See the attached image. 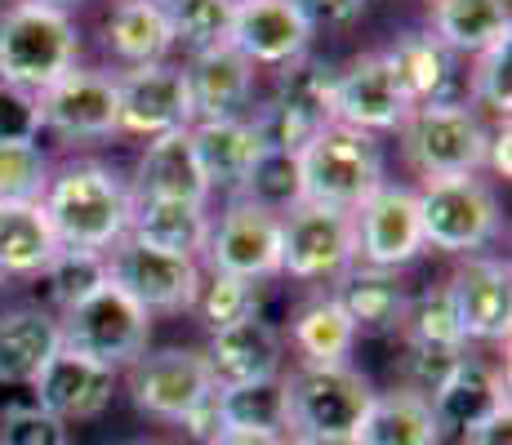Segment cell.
<instances>
[{
    "instance_id": "obj_35",
    "label": "cell",
    "mask_w": 512,
    "mask_h": 445,
    "mask_svg": "<svg viewBox=\"0 0 512 445\" xmlns=\"http://www.w3.org/2000/svg\"><path fill=\"white\" fill-rule=\"evenodd\" d=\"M241 201L259 205L268 214H290L303 201V178H299V156L294 152H259L241 183Z\"/></svg>"
},
{
    "instance_id": "obj_32",
    "label": "cell",
    "mask_w": 512,
    "mask_h": 445,
    "mask_svg": "<svg viewBox=\"0 0 512 445\" xmlns=\"http://www.w3.org/2000/svg\"><path fill=\"white\" fill-rule=\"evenodd\" d=\"M277 107H285L290 116H299L312 130L334 125V67H326L321 58H294L281 67L277 76Z\"/></svg>"
},
{
    "instance_id": "obj_17",
    "label": "cell",
    "mask_w": 512,
    "mask_h": 445,
    "mask_svg": "<svg viewBox=\"0 0 512 445\" xmlns=\"http://www.w3.org/2000/svg\"><path fill=\"white\" fill-rule=\"evenodd\" d=\"M36 107H41V130L63 138H107L116 134V76L72 67L63 81L36 94Z\"/></svg>"
},
{
    "instance_id": "obj_43",
    "label": "cell",
    "mask_w": 512,
    "mask_h": 445,
    "mask_svg": "<svg viewBox=\"0 0 512 445\" xmlns=\"http://www.w3.org/2000/svg\"><path fill=\"white\" fill-rule=\"evenodd\" d=\"M41 134V107L36 94L14 85H0V147H18V143H36Z\"/></svg>"
},
{
    "instance_id": "obj_31",
    "label": "cell",
    "mask_w": 512,
    "mask_h": 445,
    "mask_svg": "<svg viewBox=\"0 0 512 445\" xmlns=\"http://www.w3.org/2000/svg\"><path fill=\"white\" fill-rule=\"evenodd\" d=\"M107 49L130 67L165 63V54L174 49V32H170L165 9L152 5V0H121L112 23H107Z\"/></svg>"
},
{
    "instance_id": "obj_33",
    "label": "cell",
    "mask_w": 512,
    "mask_h": 445,
    "mask_svg": "<svg viewBox=\"0 0 512 445\" xmlns=\"http://www.w3.org/2000/svg\"><path fill=\"white\" fill-rule=\"evenodd\" d=\"M290 334L303 365H348L352 348H357V325L343 316L334 299H312L308 308L294 316Z\"/></svg>"
},
{
    "instance_id": "obj_45",
    "label": "cell",
    "mask_w": 512,
    "mask_h": 445,
    "mask_svg": "<svg viewBox=\"0 0 512 445\" xmlns=\"http://www.w3.org/2000/svg\"><path fill=\"white\" fill-rule=\"evenodd\" d=\"M299 9L308 14L312 32H317V27H352L366 9V0H299Z\"/></svg>"
},
{
    "instance_id": "obj_30",
    "label": "cell",
    "mask_w": 512,
    "mask_h": 445,
    "mask_svg": "<svg viewBox=\"0 0 512 445\" xmlns=\"http://www.w3.org/2000/svg\"><path fill=\"white\" fill-rule=\"evenodd\" d=\"M63 348L58 321L45 312H9L0 316V383H36L45 361Z\"/></svg>"
},
{
    "instance_id": "obj_50",
    "label": "cell",
    "mask_w": 512,
    "mask_h": 445,
    "mask_svg": "<svg viewBox=\"0 0 512 445\" xmlns=\"http://www.w3.org/2000/svg\"><path fill=\"white\" fill-rule=\"evenodd\" d=\"M27 5H45V9H63V14H67V9H72V5H76V0H27Z\"/></svg>"
},
{
    "instance_id": "obj_41",
    "label": "cell",
    "mask_w": 512,
    "mask_h": 445,
    "mask_svg": "<svg viewBox=\"0 0 512 445\" xmlns=\"http://www.w3.org/2000/svg\"><path fill=\"white\" fill-rule=\"evenodd\" d=\"M508 72H512V36L499 45H490L486 54H481L477 76H472V94H477L495 116H504V121H508V107H512V76Z\"/></svg>"
},
{
    "instance_id": "obj_16",
    "label": "cell",
    "mask_w": 512,
    "mask_h": 445,
    "mask_svg": "<svg viewBox=\"0 0 512 445\" xmlns=\"http://www.w3.org/2000/svg\"><path fill=\"white\" fill-rule=\"evenodd\" d=\"M450 308L459 316L464 343H504L512 325V267L508 259H472L450 276Z\"/></svg>"
},
{
    "instance_id": "obj_15",
    "label": "cell",
    "mask_w": 512,
    "mask_h": 445,
    "mask_svg": "<svg viewBox=\"0 0 512 445\" xmlns=\"http://www.w3.org/2000/svg\"><path fill=\"white\" fill-rule=\"evenodd\" d=\"M312 23L299 0H241L232 9L228 45L250 67H285L308 54Z\"/></svg>"
},
{
    "instance_id": "obj_19",
    "label": "cell",
    "mask_w": 512,
    "mask_h": 445,
    "mask_svg": "<svg viewBox=\"0 0 512 445\" xmlns=\"http://www.w3.org/2000/svg\"><path fill=\"white\" fill-rule=\"evenodd\" d=\"M205 361H210V374L219 388L277 379L281 374V334H277V325L263 321L259 312L241 316V321L210 334Z\"/></svg>"
},
{
    "instance_id": "obj_11",
    "label": "cell",
    "mask_w": 512,
    "mask_h": 445,
    "mask_svg": "<svg viewBox=\"0 0 512 445\" xmlns=\"http://www.w3.org/2000/svg\"><path fill=\"white\" fill-rule=\"evenodd\" d=\"M214 392H219V383H214L205 352L196 348H165V352L139 356L130 365V397L152 419L179 423L183 414H192Z\"/></svg>"
},
{
    "instance_id": "obj_3",
    "label": "cell",
    "mask_w": 512,
    "mask_h": 445,
    "mask_svg": "<svg viewBox=\"0 0 512 445\" xmlns=\"http://www.w3.org/2000/svg\"><path fill=\"white\" fill-rule=\"evenodd\" d=\"M76 54H81V36L72 14L27 5V0L0 9V85L41 94L72 72Z\"/></svg>"
},
{
    "instance_id": "obj_21",
    "label": "cell",
    "mask_w": 512,
    "mask_h": 445,
    "mask_svg": "<svg viewBox=\"0 0 512 445\" xmlns=\"http://www.w3.org/2000/svg\"><path fill=\"white\" fill-rule=\"evenodd\" d=\"M183 76H187V98H192V125L196 121H228V116H236L250 103L254 67L245 63L232 45L192 54Z\"/></svg>"
},
{
    "instance_id": "obj_37",
    "label": "cell",
    "mask_w": 512,
    "mask_h": 445,
    "mask_svg": "<svg viewBox=\"0 0 512 445\" xmlns=\"http://www.w3.org/2000/svg\"><path fill=\"white\" fill-rule=\"evenodd\" d=\"M232 9H236L232 0H174V5L165 9V18H170L174 41L187 45L192 54H201V49L228 45Z\"/></svg>"
},
{
    "instance_id": "obj_20",
    "label": "cell",
    "mask_w": 512,
    "mask_h": 445,
    "mask_svg": "<svg viewBox=\"0 0 512 445\" xmlns=\"http://www.w3.org/2000/svg\"><path fill=\"white\" fill-rule=\"evenodd\" d=\"M504 410H508V379L495 365L481 361V356H459L455 374L432 397V414H437L441 437L446 432L468 437L472 428H481L486 419H495Z\"/></svg>"
},
{
    "instance_id": "obj_24",
    "label": "cell",
    "mask_w": 512,
    "mask_h": 445,
    "mask_svg": "<svg viewBox=\"0 0 512 445\" xmlns=\"http://www.w3.org/2000/svg\"><path fill=\"white\" fill-rule=\"evenodd\" d=\"M192 152L201 161V174L210 192H241L250 165L259 161V138H254L250 121L228 116V121H196L192 130Z\"/></svg>"
},
{
    "instance_id": "obj_9",
    "label": "cell",
    "mask_w": 512,
    "mask_h": 445,
    "mask_svg": "<svg viewBox=\"0 0 512 445\" xmlns=\"http://www.w3.org/2000/svg\"><path fill=\"white\" fill-rule=\"evenodd\" d=\"M352 263H357V241L348 210L299 201L290 214H281V272H290L294 281L343 276Z\"/></svg>"
},
{
    "instance_id": "obj_7",
    "label": "cell",
    "mask_w": 512,
    "mask_h": 445,
    "mask_svg": "<svg viewBox=\"0 0 512 445\" xmlns=\"http://www.w3.org/2000/svg\"><path fill=\"white\" fill-rule=\"evenodd\" d=\"M419 196L423 245L446 254L486 250L499 236V201L477 174L459 178H428Z\"/></svg>"
},
{
    "instance_id": "obj_26",
    "label": "cell",
    "mask_w": 512,
    "mask_h": 445,
    "mask_svg": "<svg viewBox=\"0 0 512 445\" xmlns=\"http://www.w3.org/2000/svg\"><path fill=\"white\" fill-rule=\"evenodd\" d=\"M334 303L343 308L352 325L361 330H401V321H406V290L397 285V276L392 272H379V267H348V272L339 276V290L330 294Z\"/></svg>"
},
{
    "instance_id": "obj_27",
    "label": "cell",
    "mask_w": 512,
    "mask_h": 445,
    "mask_svg": "<svg viewBox=\"0 0 512 445\" xmlns=\"http://www.w3.org/2000/svg\"><path fill=\"white\" fill-rule=\"evenodd\" d=\"M383 63H388V72L397 76V85H401V94L410 98V107L441 103L450 81H455L450 49L428 32H406L388 54H383Z\"/></svg>"
},
{
    "instance_id": "obj_49",
    "label": "cell",
    "mask_w": 512,
    "mask_h": 445,
    "mask_svg": "<svg viewBox=\"0 0 512 445\" xmlns=\"http://www.w3.org/2000/svg\"><path fill=\"white\" fill-rule=\"evenodd\" d=\"M508 143H512V138H508V125H504L499 134H490V147H486V165H490V170H495L499 178H508V170H512V161H508Z\"/></svg>"
},
{
    "instance_id": "obj_10",
    "label": "cell",
    "mask_w": 512,
    "mask_h": 445,
    "mask_svg": "<svg viewBox=\"0 0 512 445\" xmlns=\"http://www.w3.org/2000/svg\"><path fill=\"white\" fill-rule=\"evenodd\" d=\"M352 241H357L361 267L392 272V267L415 263L428 250L423 245V223H419V196L410 187L379 183L352 210Z\"/></svg>"
},
{
    "instance_id": "obj_1",
    "label": "cell",
    "mask_w": 512,
    "mask_h": 445,
    "mask_svg": "<svg viewBox=\"0 0 512 445\" xmlns=\"http://www.w3.org/2000/svg\"><path fill=\"white\" fill-rule=\"evenodd\" d=\"M41 210L63 250L107 254L116 241L130 236L134 192L107 165L76 161V165H63L58 174H49Z\"/></svg>"
},
{
    "instance_id": "obj_36",
    "label": "cell",
    "mask_w": 512,
    "mask_h": 445,
    "mask_svg": "<svg viewBox=\"0 0 512 445\" xmlns=\"http://www.w3.org/2000/svg\"><path fill=\"white\" fill-rule=\"evenodd\" d=\"M401 330H406L410 348H432V352H464L468 348L446 290H423L419 299H410Z\"/></svg>"
},
{
    "instance_id": "obj_38",
    "label": "cell",
    "mask_w": 512,
    "mask_h": 445,
    "mask_svg": "<svg viewBox=\"0 0 512 445\" xmlns=\"http://www.w3.org/2000/svg\"><path fill=\"white\" fill-rule=\"evenodd\" d=\"M49 294H54L58 308H76L81 299H90L98 285H107V254L94 250H58L54 263L45 267Z\"/></svg>"
},
{
    "instance_id": "obj_2",
    "label": "cell",
    "mask_w": 512,
    "mask_h": 445,
    "mask_svg": "<svg viewBox=\"0 0 512 445\" xmlns=\"http://www.w3.org/2000/svg\"><path fill=\"white\" fill-rule=\"evenodd\" d=\"M374 388L352 365H299L285 374V432L312 445H357Z\"/></svg>"
},
{
    "instance_id": "obj_13",
    "label": "cell",
    "mask_w": 512,
    "mask_h": 445,
    "mask_svg": "<svg viewBox=\"0 0 512 445\" xmlns=\"http://www.w3.org/2000/svg\"><path fill=\"white\" fill-rule=\"evenodd\" d=\"M210 267L214 272L241 276V281H268L281 272V214H268L250 201H236L223 219L210 227Z\"/></svg>"
},
{
    "instance_id": "obj_12",
    "label": "cell",
    "mask_w": 512,
    "mask_h": 445,
    "mask_svg": "<svg viewBox=\"0 0 512 445\" xmlns=\"http://www.w3.org/2000/svg\"><path fill=\"white\" fill-rule=\"evenodd\" d=\"M192 125L187 76L174 63H147L116 76V134L161 138Z\"/></svg>"
},
{
    "instance_id": "obj_48",
    "label": "cell",
    "mask_w": 512,
    "mask_h": 445,
    "mask_svg": "<svg viewBox=\"0 0 512 445\" xmlns=\"http://www.w3.org/2000/svg\"><path fill=\"white\" fill-rule=\"evenodd\" d=\"M277 432H254V428H223L210 445H277Z\"/></svg>"
},
{
    "instance_id": "obj_25",
    "label": "cell",
    "mask_w": 512,
    "mask_h": 445,
    "mask_svg": "<svg viewBox=\"0 0 512 445\" xmlns=\"http://www.w3.org/2000/svg\"><path fill=\"white\" fill-rule=\"evenodd\" d=\"M432 36L450 54H486L512 36L508 0H432Z\"/></svg>"
},
{
    "instance_id": "obj_51",
    "label": "cell",
    "mask_w": 512,
    "mask_h": 445,
    "mask_svg": "<svg viewBox=\"0 0 512 445\" xmlns=\"http://www.w3.org/2000/svg\"><path fill=\"white\" fill-rule=\"evenodd\" d=\"M277 445H312V441H303V437H281Z\"/></svg>"
},
{
    "instance_id": "obj_23",
    "label": "cell",
    "mask_w": 512,
    "mask_h": 445,
    "mask_svg": "<svg viewBox=\"0 0 512 445\" xmlns=\"http://www.w3.org/2000/svg\"><path fill=\"white\" fill-rule=\"evenodd\" d=\"M210 227H214V219L205 205L134 196L130 236L152 245V250H170V254H183V259H196V254L210 245Z\"/></svg>"
},
{
    "instance_id": "obj_34",
    "label": "cell",
    "mask_w": 512,
    "mask_h": 445,
    "mask_svg": "<svg viewBox=\"0 0 512 445\" xmlns=\"http://www.w3.org/2000/svg\"><path fill=\"white\" fill-rule=\"evenodd\" d=\"M219 414L223 428H254V432H285V379L263 383H236L219 388Z\"/></svg>"
},
{
    "instance_id": "obj_14",
    "label": "cell",
    "mask_w": 512,
    "mask_h": 445,
    "mask_svg": "<svg viewBox=\"0 0 512 445\" xmlns=\"http://www.w3.org/2000/svg\"><path fill=\"white\" fill-rule=\"evenodd\" d=\"M406 116L410 98L401 94L383 54H361L343 72H334V125H348V130L374 138L383 130H401Z\"/></svg>"
},
{
    "instance_id": "obj_39",
    "label": "cell",
    "mask_w": 512,
    "mask_h": 445,
    "mask_svg": "<svg viewBox=\"0 0 512 445\" xmlns=\"http://www.w3.org/2000/svg\"><path fill=\"white\" fill-rule=\"evenodd\" d=\"M49 174L54 170L36 143L0 147V205H41Z\"/></svg>"
},
{
    "instance_id": "obj_53",
    "label": "cell",
    "mask_w": 512,
    "mask_h": 445,
    "mask_svg": "<svg viewBox=\"0 0 512 445\" xmlns=\"http://www.w3.org/2000/svg\"><path fill=\"white\" fill-rule=\"evenodd\" d=\"M9 290V281H5V276H0V294H5Z\"/></svg>"
},
{
    "instance_id": "obj_18",
    "label": "cell",
    "mask_w": 512,
    "mask_h": 445,
    "mask_svg": "<svg viewBox=\"0 0 512 445\" xmlns=\"http://www.w3.org/2000/svg\"><path fill=\"white\" fill-rule=\"evenodd\" d=\"M36 405L54 419H98L112 401L116 388V370L90 361V356H76L67 348H58L45 361V370L36 374Z\"/></svg>"
},
{
    "instance_id": "obj_54",
    "label": "cell",
    "mask_w": 512,
    "mask_h": 445,
    "mask_svg": "<svg viewBox=\"0 0 512 445\" xmlns=\"http://www.w3.org/2000/svg\"><path fill=\"white\" fill-rule=\"evenodd\" d=\"M232 5H241V0H232Z\"/></svg>"
},
{
    "instance_id": "obj_29",
    "label": "cell",
    "mask_w": 512,
    "mask_h": 445,
    "mask_svg": "<svg viewBox=\"0 0 512 445\" xmlns=\"http://www.w3.org/2000/svg\"><path fill=\"white\" fill-rule=\"evenodd\" d=\"M63 250L41 205H0V276H41Z\"/></svg>"
},
{
    "instance_id": "obj_5",
    "label": "cell",
    "mask_w": 512,
    "mask_h": 445,
    "mask_svg": "<svg viewBox=\"0 0 512 445\" xmlns=\"http://www.w3.org/2000/svg\"><path fill=\"white\" fill-rule=\"evenodd\" d=\"M58 339L67 352L90 356V361L107 365V370H121L134 365L147 352L152 339V312H143L121 285H98L90 299H81L76 308L63 312L58 321Z\"/></svg>"
},
{
    "instance_id": "obj_4",
    "label": "cell",
    "mask_w": 512,
    "mask_h": 445,
    "mask_svg": "<svg viewBox=\"0 0 512 445\" xmlns=\"http://www.w3.org/2000/svg\"><path fill=\"white\" fill-rule=\"evenodd\" d=\"M299 178L303 201L352 214L383 183V152L370 134L348 130V125H326L299 152Z\"/></svg>"
},
{
    "instance_id": "obj_44",
    "label": "cell",
    "mask_w": 512,
    "mask_h": 445,
    "mask_svg": "<svg viewBox=\"0 0 512 445\" xmlns=\"http://www.w3.org/2000/svg\"><path fill=\"white\" fill-rule=\"evenodd\" d=\"M459 356L464 352H432V348H410L406 356V388L415 392V397L432 401L441 392V383L455 374Z\"/></svg>"
},
{
    "instance_id": "obj_40",
    "label": "cell",
    "mask_w": 512,
    "mask_h": 445,
    "mask_svg": "<svg viewBox=\"0 0 512 445\" xmlns=\"http://www.w3.org/2000/svg\"><path fill=\"white\" fill-rule=\"evenodd\" d=\"M196 312H201V321L214 330H223V325L241 321V316H254L259 312V285L254 281H241V276H228V272H210V281L196 290Z\"/></svg>"
},
{
    "instance_id": "obj_22",
    "label": "cell",
    "mask_w": 512,
    "mask_h": 445,
    "mask_svg": "<svg viewBox=\"0 0 512 445\" xmlns=\"http://www.w3.org/2000/svg\"><path fill=\"white\" fill-rule=\"evenodd\" d=\"M192 130V125H187ZM170 130L161 138H147V152L139 161L134 196H156V201H187L210 205V183L201 174V161L192 152V134Z\"/></svg>"
},
{
    "instance_id": "obj_47",
    "label": "cell",
    "mask_w": 512,
    "mask_h": 445,
    "mask_svg": "<svg viewBox=\"0 0 512 445\" xmlns=\"http://www.w3.org/2000/svg\"><path fill=\"white\" fill-rule=\"evenodd\" d=\"M464 445H512V414H495V419H486L481 428H472L468 437H459Z\"/></svg>"
},
{
    "instance_id": "obj_28",
    "label": "cell",
    "mask_w": 512,
    "mask_h": 445,
    "mask_svg": "<svg viewBox=\"0 0 512 445\" xmlns=\"http://www.w3.org/2000/svg\"><path fill=\"white\" fill-rule=\"evenodd\" d=\"M357 445H441L432 401L415 397L410 388L374 392L370 414L357 432Z\"/></svg>"
},
{
    "instance_id": "obj_8",
    "label": "cell",
    "mask_w": 512,
    "mask_h": 445,
    "mask_svg": "<svg viewBox=\"0 0 512 445\" xmlns=\"http://www.w3.org/2000/svg\"><path fill=\"white\" fill-rule=\"evenodd\" d=\"M107 281L121 285L143 312H187L201 290V267L196 259L125 236L107 250Z\"/></svg>"
},
{
    "instance_id": "obj_42",
    "label": "cell",
    "mask_w": 512,
    "mask_h": 445,
    "mask_svg": "<svg viewBox=\"0 0 512 445\" xmlns=\"http://www.w3.org/2000/svg\"><path fill=\"white\" fill-rule=\"evenodd\" d=\"M0 445H67V423L41 405H14L0 423Z\"/></svg>"
},
{
    "instance_id": "obj_46",
    "label": "cell",
    "mask_w": 512,
    "mask_h": 445,
    "mask_svg": "<svg viewBox=\"0 0 512 445\" xmlns=\"http://www.w3.org/2000/svg\"><path fill=\"white\" fill-rule=\"evenodd\" d=\"M183 428H187V437H192V441H205V445H210L214 437H219V432H223V414H219V392H214V397H205L201 405H196V410L192 414H183Z\"/></svg>"
},
{
    "instance_id": "obj_52",
    "label": "cell",
    "mask_w": 512,
    "mask_h": 445,
    "mask_svg": "<svg viewBox=\"0 0 512 445\" xmlns=\"http://www.w3.org/2000/svg\"><path fill=\"white\" fill-rule=\"evenodd\" d=\"M152 5H161V9H170V5H174V0H152Z\"/></svg>"
},
{
    "instance_id": "obj_6",
    "label": "cell",
    "mask_w": 512,
    "mask_h": 445,
    "mask_svg": "<svg viewBox=\"0 0 512 445\" xmlns=\"http://www.w3.org/2000/svg\"><path fill=\"white\" fill-rule=\"evenodd\" d=\"M401 134H406V152L423 178H459L486 170L490 134L468 103L441 98V103L410 107Z\"/></svg>"
}]
</instances>
